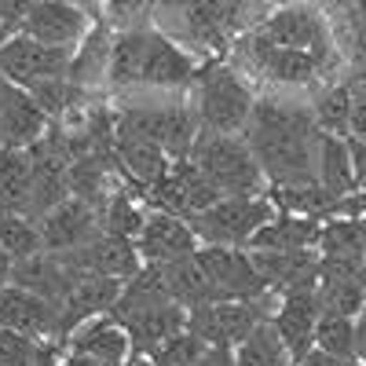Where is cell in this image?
<instances>
[{
    "instance_id": "1",
    "label": "cell",
    "mask_w": 366,
    "mask_h": 366,
    "mask_svg": "<svg viewBox=\"0 0 366 366\" xmlns=\"http://www.w3.org/2000/svg\"><path fill=\"white\" fill-rule=\"evenodd\" d=\"M319 136L322 132L315 125L312 107L293 99H274V96L253 103V117L246 125V143L271 183L312 179Z\"/></svg>"
},
{
    "instance_id": "2",
    "label": "cell",
    "mask_w": 366,
    "mask_h": 366,
    "mask_svg": "<svg viewBox=\"0 0 366 366\" xmlns=\"http://www.w3.org/2000/svg\"><path fill=\"white\" fill-rule=\"evenodd\" d=\"M198 63L162 29H117L110 51L107 84L117 92L129 88H183L198 81Z\"/></svg>"
},
{
    "instance_id": "3",
    "label": "cell",
    "mask_w": 366,
    "mask_h": 366,
    "mask_svg": "<svg viewBox=\"0 0 366 366\" xmlns=\"http://www.w3.org/2000/svg\"><path fill=\"white\" fill-rule=\"evenodd\" d=\"M217 187L224 191V198H246V194H260L264 187V169L257 162V154L249 150L246 136H231V132H209L202 129L198 143L187 154Z\"/></svg>"
},
{
    "instance_id": "4",
    "label": "cell",
    "mask_w": 366,
    "mask_h": 366,
    "mask_svg": "<svg viewBox=\"0 0 366 366\" xmlns=\"http://www.w3.org/2000/svg\"><path fill=\"white\" fill-rule=\"evenodd\" d=\"M198 117L209 132H246L249 117H253V88L234 66L227 63H209L198 70Z\"/></svg>"
},
{
    "instance_id": "5",
    "label": "cell",
    "mask_w": 366,
    "mask_h": 366,
    "mask_svg": "<svg viewBox=\"0 0 366 366\" xmlns=\"http://www.w3.org/2000/svg\"><path fill=\"white\" fill-rule=\"evenodd\" d=\"M274 202L267 194H246V198H220L205 212H194L191 227L202 246H238L246 249L249 238L274 217Z\"/></svg>"
},
{
    "instance_id": "6",
    "label": "cell",
    "mask_w": 366,
    "mask_h": 366,
    "mask_svg": "<svg viewBox=\"0 0 366 366\" xmlns=\"http://www.w3.org/2000/svg\"><path fill=\"white\" fill-rule=\"evenodd\" d=\"M198 264L205 271V279L217 290V300H253L260 304L271 286L264 282V274L257 271L249 249H238V246H202Z\"/></svg>"
},
{
    "instance_id": "7",
    "label": "cell",
    "mask_w": 366,
    "mask_h": 366,
    "mask_svg": "<svg viewBox=\"0 0 366 366\" xmlns=\"http://www.w3.org/2000/svg\"><path fill=\"white\" fill-rule=\"evenodd\" d=\"M267 315L253 300H209L187 312V330L212 348H238Z\"/></svg>"
},
{
    "instance_id": "8",
    "label": "cell",
    "mask_w": 366,
    "mask_h": 366,
    "mask_svg": "<svg viewBox=\"0 0 366 366\" xmlns=\"http://www.w3.org/2000/svg\"><path fill=\"white\" fill-rule=\"evenodd\" d=\"M74 48H51L41 44L29 34H15L0 48V77H8L15 88H29L48 77H66L70 74Z\"/></svg>"
},
{
    "instance_id": "9",
    "label": "cell",
    "mask_w": 366,
    "mask_h": 366,
    "mask_svg": "<svg viewBox=\"0 0 366 366\" xmlns=\"http://www.w3.org/2000/svg\"><path fill=\"white\" fill-rule=\"evenodd\" d=\"M74 279L77 274H103V279H117V282H129L132 274L147 264L139 257V246L132 238H121V234H96L92 242H84V246L77 249H66L63 253Z\"/></svg>"
},
{
    "instance_id": "10",
    "label": "cell",
    "mask_w": 366,
    "mask_h": 366,
    "mask_svg": "<svg viewBox=\"0 0 366 366\" xmlns=\"http://www.w3.org/2000/svg\"><path fill=\"white\" fill-rule=\"evenodd\" d=\"M257 29H260V34H264L271 44L308 51V55L319 59V63H326V55H330V34H326L322 19H319L308 4H286V8H274Z\"/></svg>"
},
{
    "instance_id": "11",
    "label": "cell",
    "mask_w": 366,
    "mask_h": 366,
    "mask_svg": "<svg viewBox=\"0 0 366 366\" xmlns=\"http://www.w3.org/2000/svg\"><path fill=\"white\" fill-rule=\"evenodd\" d=\"M92 26L96 22H92L88 8L81 4H70V0H37L19 34H29L34 41L51 44V48H77Z\"/></svg>"
},
{
    "instance_id": "12",
    "label": "cell",
    "mask_w": 366,
    "mask_h": 366,
    "mask_svg": "<svg viewBox=\"0 0 366 366\" xmlns=\"http://www.w3.org/2000/svg\"><path fill=\"white\" fill-rule=\"evenodd\" d=\"M0 326L26 333L34 341H63L59 337V304L15 282L0 290Z\"/></svg>"
},
{
    "instance_id": "13",
    "label": "cell",
    "mask_w": 366,
    "mask_h": 366,
    "mask_svg": "<svg viewBox=\"0 0 366 366\" xmlns=\"http://www.w3.org/2000/svg\"><path fill=\"white\" fill-rule=\"evenodd\" d=\"M271 293H308L322 279V257L315 249H249Z\"/></svg>"
},
{
    "instance_id": "14",
    "label": "cell",
    "mask_w": 366,
    "mask_h": 366,
    "mask_svg": "<svg viewBox=\"0 0 366 366\" xmlns=\"http://www.w3.org/2000/svg\"><path fill=\"white\" fill-rule=\"evenodd\" d=\"M41 224V234H44V249L48 253H66V249H77L84 242H92L96 234H103V224H99V209L84 202V198H63L55 209H48L44 217H37Z\"/></svg>"
},
{
    "instance_id": "15",
    "label": "cell",
    "mask_w": 366,
    "mask_h": 366,
    "mask_svg": "<svg viewBox=\"0 0 366 366\" xmlns=\"http://www.w3.org/2000/svg\"><path fill=\"white\" fill-rule=\"evenodd\" d=\"M242 51L249 55V66L260 77L274 81V84H312L319 77V70H322V63H319L315 55L271 44L260 29H253V34L242 41Z\"/></svg>"
},
{
    "instance_id": "16",
    "label": "cell",
    "mask_w": 366,
    "mask_h": 366,
    "mask_svg": "<svg viewBox=\"0 0 366 366\" xmlns=\"http://www.w3.org/2000/svg\"><path fill=\"white\" fill-rule=\"evenodd\" d=\"M121 286L117 279H103V274H77L74 286L66 290L63 304H59V337H70L77 326H84L88 319H99V315H110L114 304L121 297Z\"/></svg>"
},
{
    "instance_id": "17",
    "label": "cell",
    "mask_w": 366,
    "mask_h": 366,
    "mask_svg": "<svg viewBox=\"0 0 366 366\" xmlns=\"http://www.w3.org/2000/svg\"><path fill=\"white\" fill-rule=\"evenodd\" d=\"M136 246H139V257L147 264H169V260L198 253L202 242H198L191 220L154 209V212H147V224H143V231L136 238Z\"/></svg>"
},
{
    "instance_id": "18",
    "label": "cell",
    "mask_w": 366,
    "mask_h": 366,
    "mask_svg": "<svg viewBox=\"0 0 366 366\" xmlns=\"http://www.w3.org/2000/svg\"><path fill=\"white\" fill-rule=\"evenodd\" d=\"M319 315H322V308H319L315 290H308V293H282L279 308H274V315H271V326L282 337V345L290 348L293 362L304 359V355L315 348Z\"/></svg>"
},
{
    "instance_id": "19",
    "label": "cell",
    "mask_w": 366,
    "mask_h": 366,
    "mask_svg": "<svg viewBox=\"0 0 366 366\" xmlns=\"http://www.w3.org/2000/svg\"><path fill=\"white\" fill-rule=\"evenodd\" d=\"M114 319L129 330L132 352H139V355H150L158 345L176 337L179 330H187V308L176 300L154 304V308H139V312H125V315H114Z\"/></svg>"
},
{
    "instance_id": "20",
    "label": "cell",
    "mask_w": 366,
    "mask_h": 366,
    "mask_svg": "<svg viewBox=\"0 0 366 366\" xmlns=\"http://www.w3.org/2000/svg\"><path fill=\"white\" fill-rule=\"evenodd\" d=\"M51 129L48 114L34 103L26 88H11V96L0 107V150H29Z\"/></svg>"
},
{
    "instance_id": "21",
    "label": "cell",
    "mask_w": 366,
    "mask_h": 366,
    "mask_svg": "<svg viewBox=\"0 0 366 366\" xmlns=\"http://www.w3.org/2000/svg\"><path fill=\"white\" fill-rule=\"evenodd\" d=\"M66 345L74 352H84V355H96L110 366H125L129 355H132V337L129 330L121 326L114 315H99V319H88L84 326H77Z\"/></svg>"
},
{
    "instance_id": "22",
    "label": "cell",
    "mask_w": 366,
    "mask_h": 366,
    "mask_svg": "<svg viewBox=\"0 0 366 366\" xmlns=\"http://www.w3.org/2000/svg\"><path fill=\"white\" fill-rule=\"evenodd\" d=\"M110 51H114V34H110V26L99 19L96 26L84 34V41L74 48V59H70V81L77 92H92L96 84L107 81L110 74Z\"/></svg>"
},
{
    "instance_id": "23",
    "label": "cell",
    "mask_w": 366,
    "mask_h": 366,
    "mask_svg": "<svg viewBox=\"0 0 366 366\" xmlns=\"http://www.w3.org/2000/svg\"><path fill=\"white\" fill-rule=\"evenodd\" d=\"M322 224L315 217H293V212H274V217L249 238L246 249H319Z\"/></svg>"
},
{
    "instance_id": "24",
    "label": "cell",
    "mask_w": 366,
    "mask_h": 366,
    "mask_svg": "<svg viewBox=\"0 0 366 366\" xmlns=\"http://www.w3.org/2000/svg\"><path fill=\"white\" fill-rule=\"evenodd\" d=\"M0 212L34 217V162H29V150H0Z\"/></svg>"
},
{
    "instance_id": "25",
    "label": "cell",
    "mask_w": 366,
    "mask_h": 366,
    "mask_svg": "<svg viewBox=\"0 0 366 366\" xmlns=\"http://www.w3.org/2000/svg\"><path fill=\"white\" fill-rule=\"evenodd\" d=\"M267 198L274 202L279 212H293V217H333L337 212V194H330L319 179H297V183H271Z\"/></svg>"
},
{
    "instance_id": "26",
    "label": "cell",
    "mask_w": 366,
    "mask_h": 366,
    "mask_svg": "<svg viewBox=\"0 0 366 366\" xmlns=\"http://www.w3.org/2000/svg\"><path fill=\"white\" fill-rule=\"evenodd\" d=\"M315 158H319V183L330 191V194H355V172H352V150H348V139L341 136H319V150H315Z\"/></svg>"
},
{
    "instance_id": "27",
    "label": "cell",
    "mask_w": 366,
    "mask_h": 366,
    "mask_svg": "<svg viewBox=\"0 0 366 366\" xmlns=\"http://www.w3.org/2000/svg\"><path fill=\"white\" fill-rule=\"evenodd\" d=\"M165 267V282H169V293L176 304H183V308H198V304H209L217 300V290H212V282L205 279V271L198 264V257H179V260H169L162 264Z\"/></svg>"
},
{
    "instance_id": "28",
    "label": "cell",
    "mask_w": 366,
    "mask_h": 366,
    "mask_svg": "<svg viewBox=\"0 0 366 366\" xmlns=\"http://www.w3.org/2000/svg\"><path fill=\"white\" fill-rule=\"evenodd\" d=\"M99 224L107 234H121V238H139L147 212H143V198L132 187H117L103 205H99Z\"/></svg>"
},
{
    "instance_id": "29",
    "label": "cell",
    "mask_w": 366,
    "mask_h": 366,
    "mask_svg": "<svg viewBox=\"0 0 366 366\" xmlns=\"http://www.w3.org/2000/svg\"><path fill=\"white\" fill-rule=\"evenodd\" d=\"M234 366H297L282 337L274 333L271 319H264L246 341L234 348Z\"/></svg>"
},
{
    "instance_id": "30",
    "label": "cell",
    "mask_w": 366,
    "mask_h": 366,
    "mask_svg": "<svg viewBox=\"0 0 366 366\" xmlns=\"http://www.w3.org/2000/svg\"><path fill=\"white\" fill-rule=\"evenodd\" d=\"M315 297H319L322 312L355 319L362 312V304H366V282L362 279H345V274H322L319 286H315Z\"/></svg>"
},
{
    "instance_id": "31",
    "label": "cell",
    "mask_w": 366,
    "mask_h": 366,
    "mask_svg": "<svg viewBox=\"0 0 366 366\" xmlns=\"http://www.w3.org/2000/svg\"><path fill=\"white\" fill-rule=\"evenodd\" d=\"M0 246L11 260H26L37 257L44 249V234L37 217H26V212H0Z\"/></svg>"
},
{
    "instance_id": "32",
    "label": "cell",
    "mask_w": 366,
    "mask_h": 366,
    "mask_svg": "<svg viewBox=\"0 0 366 366\" xmlns=\"http://www.w3.org/2000/svg\"><path fill=\"white\" fill-rule=\"evenodd\" d=\"M312 114H315L319 132L345 139L352 132V92H348V84H330L326 92H319L315 103H312Z\"/></svg>"
},
{
    "instance_id": "33",
    "label": "cell",
    "mask_w": 366,
    "mask_h": 366,
    "mask_svg": "<svg viewBox=\"0 0 366 366\" xmlns=\"http://www.w3.org/2000/svg\"><path fill=\"white\" fill-rule=\"evenodd\" d=\"M315 348H322L330 355L352 362L355 359V319L322 312L319 315V326H315Z\"/></svg>"
},
{
    "instance_id": "34",
    "label": "cell",
    "mask_w": 366,
    "mask_h": 366,
    "mask_svg": "<svg viewBox=\"0 0 366 366\" xmlns=\"http://www.w3.org/2000/svg\"><path fill=\"white\" fill-rule=\"evenodd\" d=\"M26 92H29V96H34V103L48 114V121H63V117L77 107V96H81L70 77H48V81L29 84Z\"/></svg>"
},
{
    "instance_id": "35",
    "label": "cell",
    "mask_w": 366,
    "mask_h": 366,
    "mask_svg": "<svg viewBox=\"0 0 366 366\" xmlns=\"http://www.w3.org/2000/svg\"><path fill=\"white\" fill-rule=\"evenodd\" d=\"M205 348H209V345L198 337V333L179 330L176 337H169L165 345H158L154 352H150V359H154L158 366H194Z\"/></svg>"
},
{
    "instance_id": "36",
    "label": "cell",
    "mask_w": 366,
    "mask_h": 366,
    "mask_svg": "<svg viewBox=\"0 0 366 366\" xmlns=\"http://www.w3.org/2000/svg\"><path fill=\"white\" fill-rule=\"evenodd\" d=\"M37 341L26 337V333H15V330H4L0 326V366H34L37 359Z\"/></svg>"
},
{
    "instance_id": "37",
    "label": "cell",
    "mask_w": 366,
    "mask_h": 366,
    "mask_svg": "<svg viewBox=\"0 0 366 366\" xmlns=\"http://www.w3.org/2000/svg\"><path fill=\"white\" fill-rule=\"evenodd\" d=\"M150 4H154V0H103V15L99 19L107 26H114V29H136Z\"/></svg>"
},
{
    "instance_id": "38",
    "label": "cell",
    "mask_w": 366,
    "mask_h": 366,
    "mask_svg": "<svg viewBox=\"0 0 366 366\" xmlns=\"http://www.w3.org/2000/svg\"><path fill=\"white\" fill-rule=\"evenodd\" d=\"M348 92H352V136L366 139V74L352 77Z\"/></svg>"
},
{
    "instance_id": "39",
    "label": "cell",
    "mask_w": 366,
    "mask_h": 366,
    "mask_svg": "<svg viewBox=\"0 0 366 366\" xmlns=\"http://www.w3.org/2000/svg\"><path fill=\"white\" fill-rule=\"evenodd\" d=\"M37 0H0V22L11 26V29H22L26 15L34 11Z\"/></svg>"
},
{
    "instance_id": "40",
    "label": "cell",
    "mask_w": 366,
    "mask_h": 366,
    "mask_svg": "<svg viewBox=\"0 0 366 366\" xmlns=\"http://www.w3.org/2000/svg\"><path fill=\"white\" fill-rule=\"evenodd\" d=\"M352 150V172H355V187L366 194V139H348Z\"/></svg>"
},
{
    "instance_id": "41",
    "label": "cell",
    "mask_w": 366,
    "mask_h": 366,
    "mask_svg": "<svg viewBox=\"0 0 366 366\" xmlns=\"http://www.w3.org/2000/svg\"><path fill=\"white\" fill-rule=\"evenodd\" d=\"M297 366H348V359H337V355H330L322 348H312L304 359H297Z\"/></svg>"
},
{
    "instance_id": "42",
    "label": "cell",
    "mask_w": 366,
    "mask_h": 366,
    "mask_svg": "<svg viewBox=\"0 0 366 366\" xmlns=\"http://www.w3.org/2000/svg\"><path fill=\"white\" fill-rule=\"evenodd\" d=\"M355 362L366 366V304H362V312L355 315Z\"/></svg>"
},
{
    "instance_id": "43",
    "label": "cell",
    "mask_w": 366,
    "mask_h": 366,
    "mask_svg": "<svg viewBox=\"0 0 366 366\" xmlns=\"http://www.w3.org/2000/svg\"><path fill=\"white\" fill-rule=\"evenodd\" d=\"M63 366H110V362H103V359H96V355H84V352H66L63 355Z\"/></svg>"
},
{
    "instance_id": "44",
    "label": "cell",
    "mask_w": 366,
    "mask_h": 366,
    "mask_svg": "<svg viewBox=\"0 0 366 366\" xmlns=\"http://www.w3.org/2000/svg\"><path fill=\"white\" fill-rule=\"evenodd\" d=\"M11 267H15V260L4 253V246H0V290L11 286Z\"/></svg>"
},
{
    "instance_id": "45",
    "label": "cell",
    "mask_w": 366,
    "mask_h": 366,
    "mask_svg": "<svg viewBox=\"0 0 366 366\" xmlns=\"http://www.w3.org/2000/svg\"><path fill=\"white\" fill-rule=\"evenodd\" d=\"M125 366H158V362H154V359H150V355H139V352H132Z\"/></svg>"
},
{
    "instance_id": "46",
    "label": "cell",
    "mask_w": 366,
    "mask_h": 366,
    "mask_svg": "<svg viewBox=\"0 0 366 366\" xmlns=\"http://www.w3.org/2000/svg\"><path fill=\"white\" fill-rule=\"evenodd\" d=\"M11 37H15V29H11V26H4V22H0V48H4V44H8Z\"/></svg>"
},
{
    "instance_id": "47",
    "label": "cell",
    "mask_w": 366,
    "mask_h": 366,
    "mask_svg": "<svg viewBox=\"0 0 366 366\" xmlns=\"http://www.w3.org/2000/svg\"><path fill=\"white\" fill-rule=\"evenodd\" d=\"M362 264H366V217H362Z\"/></svg>"
},
{
    "instance_id": "48",
    "label": "cell",
    "mask_w": 366,
    "mask_h": 366,
    "mask_svg": "<svg viewBox=\"0 0 366 366\" xmlns=\"http://www.w3.org/2000/svg\"><path fill=\"white\" fill-rule=\"evenodd\" d=\"M70 4H81V8H84V4H88V0H70Z\"/></svg>"
},
{
    "instance_id": "49",
    "label": "cell",
    "mask_w": 366,
    "mask_h": 366,
    "mask_svg": "<svg viewBox=\"0 0 366 366\" xmlns=\"http://www.w3.org/2000/svg\"><path fill=\"white\" fill-rule=\"evenodd\" d=\"M348 366H362V362H355V359H352V362H348Z\"/></svg>"
}]
</instances>
